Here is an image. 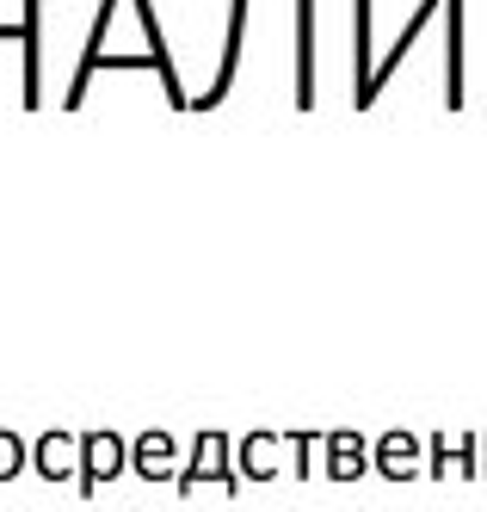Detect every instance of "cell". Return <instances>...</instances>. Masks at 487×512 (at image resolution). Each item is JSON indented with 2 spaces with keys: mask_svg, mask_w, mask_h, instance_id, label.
<instances>
[{
  "mask_svg": "<svg viewBox=\"0 0 487 512\" xmlns=\"http://www.w3.org/2000/svg\"><path fill=\"white\" fill-rule=\"evenodd\" d=\"M198 482H216L222 494H241V469H235V438L229 432H198L192 438V457L179 469V494H198Z\"/></svg>",
  "mask_w": 487,
  "mask_h": 512,
  "instance_id": "obj_1",
  "label": "cell"
},
{
  "mask_svg": "<svg viewBox=\"0 0 487 512\" xmlns=\"http://www.w3.org/2000/svg\"><path fill=\"white\" fill-rule=\"evenodd\" d=\"M0 38H13L25 50L19 99H25V112H37V105H44V0H19V19L0 25Z\"/></svg>",
  "mask_w": 487,
  "mask_h": 512,
  "instance_id": "obj_2",
  "label": "cell"
},
{
  "mask_svg": "<svg viewBox=\"0 0 487 512\" xmlns=\"http://www.w3.org/2000/svg\"><path fill=\"white\" fill-rule=\"evenodd\" d=\"M481 482V432H426V482Z\"/></svg>",
  "mask_w": 487,
  "mask_h": 512,
  "instance_id": "obj_3",
  "label": "cell"
},
{
  "mask_svg": "<svg viewBox=\"0 0 487 512\" xmlns=\"http://www.w3.org/2000/svg\"><path fill=\"white\" fill-rule=\"evenodd\" d=\"M130 469V438L124 432H81V494H99L105 482H118Z\"/></svg>",
  "mask_w": 487,
  "mask_h": 512,
  "instance_id": "obj_4",
  "label": "cell"
},
{
  "mask_svg": "<svg viewBox=\"0 0 487 512\" xmlns=\"http://www.w3.org/2000/svg\"><path fill=\"white\" fill-rule=\"evenodd\" d=\"M247 7H253V0H229V38H222L216 81H210V87L192 99V112H216V105L235 93V75H241V44H247Z\"/></svg>",
  "mask_w": 487,
  "mask_h": 512,
  "instance_id": "obj_5",
  "label": "cell"
},
{
  "mask_svg": "<svg viewBox=\"0 0 487 512\" xmlns=\"http://www.w3.org/2000/svg\"><path fill=\"white\" fill-rule=\"evenodd\" d=\"M179 438L173 432H136L130 438V475L136 482H179Z\"/></svg>",
  "mask_w": 487,
  "mask_h": 512,
  "instance_id": "obj_6",
  "label": "cell"
},
{
  "mask_svg": "<svg viewBox=\"0 0 487 512\" xmlns=\"http://www.w3.org/2000/svg\"><path fill=\"white\" fill-rule=\"evenodd\" d=\"M377 475L383 482H420L426 475V432H377Z\"/></svg>",
  "mask_w": 487,
  "mask_h": 512,
  "instance_id": "obj_7",
  "label": "cell"
},
{
  "mask_svg": "<svg viewBox=\"0 0 487 512\" xmlns=\"http://www.w3.org/2000/svg\"><path fill=\"white\" fill-rule=\"evenodd\" d=\"M31 469L44 482H81V432H37L31 438Z\"/></svg>",
  "mask_w": 487,
  "mask_h": 512,
  "instance_id": "obj_8",
  "label": "cell"
},
{
  "mask_svg": "<svg viewBox=\"0 0 487 512\" xmlns=\"http://www.w3.org/2000/svg\"><path fill=\"white\" fill-rule=\"evenodd\" d=\"M321 451H327V482H364L377 469V445L364 432H327Z\"/></svg>",
  "mask_w": 487,
  "mask_h": 512,
  "instance_id": "obj_9",
  "label": "cell"
},
{
  "mask_svg": "<svg viewBox=\"0 0 487 512\" xmlns=\"http://www.w3.org/2000/svg\"><path fill=\"white\" fill-rule=\"evenodd\" d=\"M352 7H358V38H352V105H358V112H364V105H377V93H370V87H377V50H370V44H377V31H370V7H377V0H352Z\"/></svg>",
  "mask_w": 487,
  "mask_h": 512,
  "instance_id": "obj_10",
  "label": "cell"
},
{
  "mask_svg": "<svg viewBox=\"0 0 487 512\" xmlns=\"http://www.w3.org/2000/svg\"><path fill=\"white\" fill-rule=\"evenodd\" d=\"M111 13H118V0H99V13H93V38H87L81 62H74V75H68V93H62L68 112L87 99V87H93V75H99V56H105V38H111Z\"/></svg>",
  "mask_w": 487,
  "mask_h": 512,
  "instance_id": "obj_11",
  "label": "cell"
},
{
  "mask_svg": "<svg viewBox=\"0 0 487 512\" xmlns=\"http://www.w3.org/2000/svg\"><path fill=\"white\" fill-rule=\"evenodd\" d=\"M290 445L284 432H241L235 438V469L241 482H278V451Z\"/></svg>",
  "mask_w": 487,
  "mask_h": 512,
  "instance_id": "obj_12",
  "label": "cell"
},
{
  "mask_svg": "<svg viewBox=\"0 0 487 512\" xmlns=\"http://www.w3.org/2000/svg\"><path fill=\"white\" fill-rule=\"evenodd\" d=\"M296 112L315 105V0H296Z\"/></svg>",
  "mask_w": 487,
  "mask_h": 512,
  "instance_id": "obj_13",
  "label": "cell"
},
{
  "mask_svg": "<svg viewBox=\"0 0 487 512\" xmlns=\"http://www.w3.org/2000/svg\"><path fill=\"white\" fill-rule=\"evenodd\" d=\"M284 438H290V475H296V482H309L315 451H321V438H327V432H284Z\"/></svg>",
  "mask_w": 487,
  "mask_h": 512,
  "instance_id": "obj_14",
  "label": "cell"
},
{
  "mask_svg": "<svg viewBox=\"0 0 487 512\" xmlns=\"http://www.w3.org/2000/svg\"><path fill=\"white\" fill-rule=\"evenodd\" d=\"M19 469H31V445H25V432H0V482H13Z\"/></svg>",
  "mask_w": 487,
  "mask_h": 512,
  "instance_id": "obj_15",
  "label": "cell"
},
{
  "mask_svg": "<svg viewBox=\"0 0 487 512\" xmlns=\"http://www.w3.org/2000/svg\"><path fill=\"white\" fill-rule=\"evenodd\" d=\"M481 482H487V432H481Z\"/></svg>",
  "mask_w": 487,
  "mask_h": 512,
  "instance_id": "obj_16",
  "label": "cell"
}]
</instances>
